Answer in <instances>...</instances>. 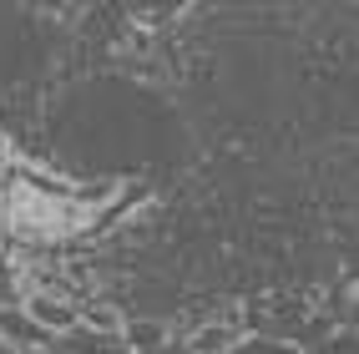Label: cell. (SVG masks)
Masks as SVG:
<instances>
[{
	"label": "cell",
	"mask_w": 359,
	"mask_h": 354,
	"mask_svg": "<svg viewBox=\"0 0 359 354\" xmlns=\"http://www.w3.org/2000/svg\"><path fill=\"white\" fill-rule=\"evenodd\" d=\"M0 339H6L11 349H20V354H41V349L56 344L26 309H20V304H6V309H0Z\"/></svg>",
	"instance_id": "2"
},
{
	"label": "cell",
	"mask_w": 359,
	"mask_h": 354,
	"mask_svg": "<svg viewBox=\"0 0 359 354\" xmlns=\"http://www.w3.org/2000/svg\"><path fill=\"white\" fill-rule=\"evenodd\" d=\"M51 349L56 354H132L122 344V334H102V329H86V324H76L71 334H61Z\"/></svg>",
	"instance_id": "3"
},
{
	"label": "cell",
	"mask_w": 359,
	"mask_h": 354,
	"mask_svg": "<svg viewBox=\"0 0 359 354\" xmlns=\"http://www.w3.org/2000/svg\"><path fill=\"white\" fill-rule=\"evenodd\" d=\"M228 354H299V344L278 339V334H243V339H233Z\"/></svg>",
	"instance_id": "4"
},
{
	"label": "cell",
	"mask_w": 359,
	"mask_h": 354,
	"mask_svg": "<svg viewBox=\"0 0 359 354\" xmlns=\"http://www.w3.org/2000/svg\"><path fill=\"white\" fill-rule=\"evenodd\" d=\"M20 309H26V314H31V319H36L51 339L71 334V329L81 324V309H76L71 299H61V294H31L26 304H20Z\"/></svg>",
	"instance_id": "1"
},
{
	"label": "cell",
	"mask_w": 359,
	"mask_h": 354,
	"mask_svg": "<svg viewBox=\"0 0 359 354\" xmlns=\"http://www.w3.org/2000/svg\"><path fill=\"white\" fill-rule=\"evenodd\" d=\"M6 157H11V142L0 137V172H6Z\"/></svg>",
	"instance_id": "7"
},
{
	"label": "cell",
	"mask_w": 359,
	"mask_h": 354,
	"mask_svg": "<svg viewBox=\"0 0 359 354\" xmlns=\"http://www.w3.org/2000/svg\"><path fill=\"white\" fill-rule=\"evenodd\" d=\"M41 354H56V349H41Z\"/></svg>",
	"instance_id": "9"
},
{
	"label": "cell",
	"mask_w": 359,
	"mask_h": 354,
	"mask_svg": "<svg viewBox=\"0 0 359 354\" xmlns=\"http://www.w3.org/2000/svg\"><path fill=\"white\" fill-rule=\"evenodd\" d=\"M0 354H20V349H11V344H6V339H0Z\"/></svg>",
	"instance_id": "8"
},
{
	"label": "cell",
	"mask_w": 359,
	"mask_h": 354,
	"mask_svg": "<svg viewBox=\"0 0 359 354\" xmlns=\"http://www.w3.org/2000/svg\"><path fill=\"white\" fill-rule=\"evenodd\" d=\"M233 349V329L228 324H208L187 339V354H228Z\"/></svg>",
	"instance_id": "5"
},
{
	"label": "cell",
	"mask_w": 359,
	"mask_h": 354,
	"mask_svg": "<svg viewBox=\"0 0 359 354\" xmlns=\"http://www.w3.org/2000/svg\"><path fill=\"white\" fill-rule=\"evenodd\" d=\"M6 304H20V299H15V283H11L6 264H0V309H6Z\"/></svg>",
	"instance_id": "6"
}]
</instances>
